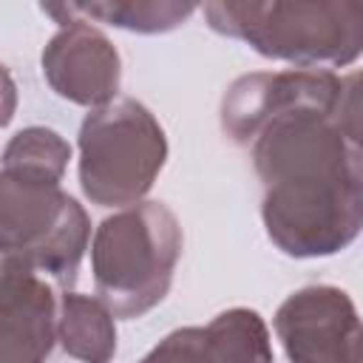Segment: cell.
<instances>
[{"instance_id":"obj_3","label":"cell","mask_w":363,"mask_h":363,"mask_svg":"<svg viewBox=\"0 0 363 363\" xmlns=\"http://www.w3.org/2000/svg\"><path fill=\"white\" fill-rule=\"evenodd\" d=\"M182 258V224L162 201H139L108 216L91 241L96 298L125 320L164 301Z\"/></svg>"},{"instance_id":"obj_11","label":"cell","mask_w":363,"mask_h":363,"mask_svg":"<svg viewBox=\"0 0 363 363\" xmlns=\"http://www.w3.org/2000/svg\"><path fill=\"white\" fill-rule=\"evenodd\" d=\"M40 9L43 14L54 17L60 26L79 17L136 34H164L184 26L201 6L179 3V0H105V3H43Z\"/></svg>"},{"instance_id":"obj_4","label":"cell","mask_w":363,"mask_h":363,"mask_svg":"<svg viewBox=\"0 0 363 363\" xmlns=\"http://www.w3.org/2000/svg\"><path fill=\"white\" fill-rule=\"evenodd\" d=\"M79 187L96 207H133L167 162L156 116L130 96L88 111L79 125Z\"/></svg>"},{"instance_id":"obj_2","label":"cell","mask_w":363,"mask_h":363,"mask_svg":"<svg viewBox=\"0 0 363 363\" xmlns=\"http://www.w3.org/2000/svg\"><path fill=\"white\" fill-rule=\"evenodd\" d=\"M201 14L216 34L298 68H343L363 54V3L354 0H216Z\"/></svg>"},{"instance_id":"obj_9","label":"cell","mask_w":363,"mask_h":363,"mask_svg":"<svg viewBox=\"0 0 363 363\" xmlns=\"http://www.w3.org/2000/svg\"><path fill=\"white\" fill-rule=\"evenodd\" d=\"M60 301L34 269L0 261V363H45L57 337Z\"/></svg>"},{"instance_id":"obj_1","label":"cell","mask_w":363,"mask_h":363,"mask_svg":"<svg viewBox=\"0 0 363 363\" xmlns=\"http://www.w3.org/2000/svg\"><path fill=\"white\" fill-rule=\"evenodd\" d=\"M329 113L286 111L250 145L264 230L289 258L335 255L363 230V176Z\"/></svg>"},{"instance_id":"obj_14","label":"cell","mask_w":363,"mask_h":363,"mask_svg":"<svg viewBox=\"0 0 363 363\" xmlns=\"http://www.w3.org/2000/svg\"><path fill=\"white\" fill-rule=\"evenodd\" d=\"M329 116L340 130L357 173L363 176V68L340 77V91Z\"/></svg>"},{"instance_id":"obj_6","label":"cell","mask_w":363,"mask_h":363,"mask_svg":"<svg viewBox=\"0 0 363 363\" xmlns=\"http://www.w3.org/2000/svg\"><path fill=\"white\" fill-rule=\"evenodd\" d=\"M272 326L289 363H363V320L340 286L295 289Z\"/></svg>"},{"instance_id":"obj_13","label":"cell","mask_w":363,"mask_h":363,"mask_svg":"<svg viewBox=\"0 0 363 363\" xmlns=\"http://www.w3.org/2000/svg\"><path fill=\"white\" fill-rule=\"evenodd\" d=\"M71 159V145L51 128H23L17 130L6 150H3V167L0 173L11 176H28V179H45L60 182Z\"/></svg>"},{"instance_id":"obj_7","label":"cell","mask_w":363,"mask_h":363,"mask_svg":"<svg viewBox=\"0 0 363 363\" xmlns=\"http://www.w3.org/2000/svg\"><path fill=\"white\" fill-rule=\"evenodd\" d=\"M340 77L332 71L289 68L255 71L238 77L221 99V130L238 147H250L258 133L286 111L323 108L332 111Z\"/></svg>"},{"instance_id":"obj_5","label":"cell","mask_w":363,"mask_h":363,"mask_svg":"<svg viewBox=\"0 0 363 363\" xmlns=\"http://www.w3.org/2000/svg\"><path fill=\"white\" fill-rule=\"evenodd\" d=\"M91 238V224L60 182L0 173L3 258L34 269L68 292Z\"/></svg>"},{"instance_id":"obj_10","label":"cell","mask_w":363,"mask_h":363,"mask_svg":"<svg viewBox=\"0 0 363 363\" xmlns=\"http://www.w3.org/2000/svg\"><path fill=\"white\" fill-rule=\"evenodd\" d=\"M139 363H272L269 329L255 309H227L207 326L164 335Z\"/></svg>"},{"instance_id":"obj_8","label":"cell","mask_w":363,"mask_h":363,"mask_svg":"<svg viewBox=\"0 0 363 363\" xmlns=\"http://www.w3.org/2000/svg\"><path fill=\"white\" fill-rule=\"evenodd\" d=\"M43 77L51 91L74 105L102 108L116 99L122 82V60L113 43L91 26V20H68L48 40L40 57Z\"/></svg>"},{"instance_id":"obj_12","label":"cell","mask_w":363,"mask_h":363,"mask_svg":"<svg viewBox=\"0 0 363 363\" xmlns=\"http://www.w3.org/2000/svg\"><path fill=\"white\" fill-rule=\"evenodd\" d=\"M113 312L91 295L62 292L57 337L68 357L79 363H111L116 354V323Z\"/></svg>"}]
</instances>
